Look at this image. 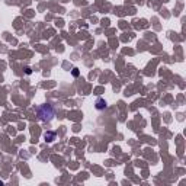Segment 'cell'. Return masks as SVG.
<instances>
[{
  "label": "cell",
  "mask_w": 186,
  "mask_h": 186,
  "mask_svg": "<svg viewBox=\"0 0 186 186\" xmlns=\"http://www.w3.org/2000/svg\"><path fill=\"white\" fill-rule=\"evenodd\" d=\"M38 116L41 121H51V118L54 116V109L51 105H44L38 109Z\"/></svg>",
  "instance_id": "cell-1"
},
{
  "label": "cell",
  "mask_w": 186,
  "mask_h": 186,
  "mask_svg": "<svg viewBox=\"0 0 186 186\" xmlns=\"http://www.w3.org/2000/svg\"><path fill=\"white\" fill-rule=\"evenodd\" d=\"M96 108H98L99 110L106 109V102H105L103 99H98V102H96Z\"/></svg>",
  "instance_id": "cell-2"
},
{
  "label": "cell",
  "mask_w": 186,
  "mask_h": 186,
  "mask_svg": "<svg viewBox=\"0 0 186 186\" xmlns=\"http://www.w3.org/2000/svg\"><path fill=\"white\" fill-rule=\"evenodd\" d=\"M54 137H55V134H54V132H47V134L44 135V138H45V141L51 142V141L54 140Z\"/></svg>",
  "instance_id": "cell-3"
},
{
  "label": "cell",
  "mask_w": 186,
  "mask_h": 186,
  "mask_svg": "<svg viewBox=\"0 0 186 186\" xmlns=\"http://www.w3.org/2000/svg\"><path fill=\"white\" fill-rule=\"evenodd\" d=\"M73 74H74V76H79V71H77V68H74V71H73Z\"/></svg>",
  "instance_id": "cell-4"
}]
</instances>
